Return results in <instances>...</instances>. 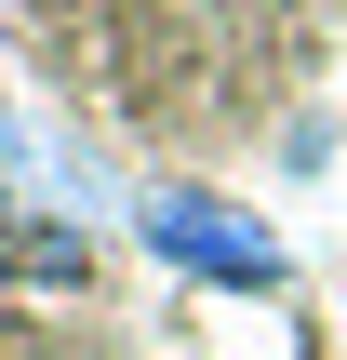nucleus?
Instances as JSON below:
<instances>
[{
    "instance_id": "obj_2",
    "label": "nucleus",
    "mask_w": 347,
    "mask_h": 360,
    "mask_svg": "<svg viewBox=\"0 0 347 360\" xmlns=\"http://www.w3.org/2000/svg\"><path fill=\"white\" fill-rule=\"evenodd\" d=\"M27 160H40V147H27V120H13V107H0V200H13V187H27Z\"/></svg>"
},
{
    "instance_id": "obj_1",
    "label": "nucleus",
    "mask_w": 347,
    "mask_h": 360,
    "mask_svg": "<svg viewBox=\"0 0 347 360\" xmlns=\"http://www.w3.org/2000/svg\"><path fill=\"white\" fill-rule=\"evenodd\" d=\"M134 240H147L174 281H201V294H294L281 227H267L254 200H227V187H147V200H134Z\"/></svg>"
}]
</instances>
